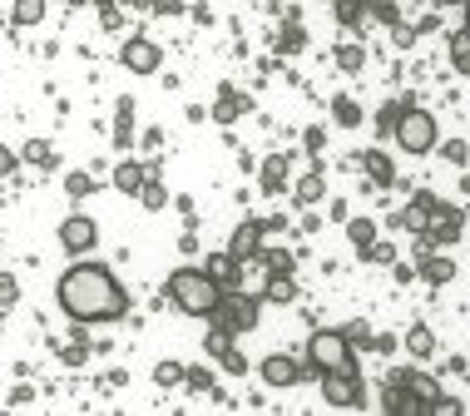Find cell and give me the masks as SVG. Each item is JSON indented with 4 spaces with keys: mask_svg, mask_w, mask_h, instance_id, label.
Masks as SVG:
<instances>
[{
    "mask_svg": "<svg viewBox=\"0 0 470 416\" xmlns=\"http://www.w3.org/2000/svg\"><path fill=\"white\" fill-rule=\"evenodd\" d=\"M466 30H470V0H466Z\"/></svg>",
    "mask_w": 470,
    "mask_h": 416,
    "instance_id": "obj_39",
    "label": "cell"
},
{
    "mask_svg": "<svg viewBox=\"0 0 470 416\" xmlns=\"http://www.w3.org/2000/svg\"><path fill=\"white\" fill-rule=\"evenodd\" d=\"M119 60H124V70H134V75H154V70H159V45L134 35V40H124Z\"/></svg>",
    "mask_w": 470,
    "mask_h": 416,
    "instance_id": "obj_9",
    "label": "cell"
},
{
    "mask_svg": "<svg viewBox=\"0 0 470 416\" xmlns=\"http://www.w3.org/2000/svg\"><path fill=\"white\" fill-rule=\"evenodd\" d=\"M257 258L267 263V273H292V253H282V248L278 253H257Z\"/></svg>",
    "mask_w": 470,
    "mask_h": 416,
    "instance_id": "obj_28",
    "label": "cell"
},
{
    "mask_svg": "<svg viewBox=\"0 0 470 416\" xmlns=\"http://www.w3.org/2000/svg\"><path fill=\"white\" fill-rule=\"evenodd\" d=\"M421 277H426V283H450L456 263H450V258H421Z\"/></svg>",
    "mask_w": 470,
    "mask_h": 416,
    "instance_id": "obj_17",
    "label": "cell"
},
{
    "mask_svg": "<svg viewBox=\"0 0 470 416\" xmlns=\"http://www.w3.org/2000/svg\"><path fill=\"white\" fill-rule=\"evenodd\" d=\"M396 144L407 154H431L441 144V129H436V115H426L421 105H407L401 109V119H396Z\"/></svg>",
    "mask_w": 470,
    "mask_h": 416,
    "instance_id": "obj_4",
    "label": "cell"
},
{
    "mask_svg": "<svg viewBox=\"0 0 470 416\" xmlns=\"http://www.w3.org/2000/svg\"><path fill=\"white\" fill-rule=\"evenodd\" d=\"M407 352L411 357H431V352H436V332H431L426 322H416V327L407 332Z\"/></svg>",
    "mask_w": 470,
    "mask_h": 416,
    "instance_id": "obj_16",
    "label": "cell"
},
{
    "mask_svg": "<svg viewBox=\"0 0 470 416\" xmlns=\"http://www.w3.org/2000/svg\"><path fill=\"white\" fill-rule=\"evenodd\" d=\"M11 21H15V25H40V21H45V0H15Z\"/></svg>",
    "mask_w": 470,
    "mask_h": 416,
    "instance_id": "obj_19",
    "label": "cell"
},
{
    "mask_svg": "<svg viewBox=\"0 0 470 416\" xmlns=\"http://www.w3.org/2000/svg\"><path fill=\"white\" fill-rule=\"evenodd\" d=\"M322 193H327V183H322V174H307V179L298 183V203H317Z\"/></svg>",
    "mask_w": 470,
    "mask_h": 416,
    "instance_id": "obj_23",
    "label": "cell"
},
{
    "mask_svg": "<svg viewBox=\"0 0 470 416\" xmlns=\"http://www.w3.org/2000/svg\"><path fill=\"white\" fill-rule=\"evenodd\" d=\"M154 377H159V386H173V382H183V367L179 362H159V372Z\"/></svg>",
    "mask_w": 470,
    "mask_h": 416,
    "instance_id": "obj_32",
    "label": "cell"
},
{
    "mask_svg": "<svg viewBox=\"0 0 470 416\" xmlns=\"http://www.w3.org/2000/svg\"><path fill=\"white\" fill-rule=\"evenodd\" d=\"M15 164H21V154L0 144V179H11V174H15Z\"/></svg>",
    "mask_w": 470,
    "mask_h": 416,
    "instance_id": "obj_34",
    "label": "cell"
},
{
    "mask_svg": "<svg viewBox=\"0 0 470 416\" xmlns=\"http://www.w3.org/2000/svg\"><path fill=\"white\" fill-rule=\"evenodd\" d=\"M322 396L332 406H362L366 392H362V377L357 367H342V372H322Z\"/></svg>",
    "mask_w": 470,
    "mask_h": 416,
    "instance_id": "obj_6",
    "label": "cell"
},
{
    "mask_svg": "<svg viewBox=\"0 0 470 416\" xmlns=\"http://www.w3.org/2000/svg\"><path fill=\"white\" fill-rule=\"evenodd\" d=\"M243 109H248V99H238L233 89H223V99H218V109H214V115L223 119V124H233V119L243 115Z\"/></svg>",
    "mask_w": 470,
    "mask_h": 416,
    "instance_id": "obj_22",
    "label": "cell"
},
{
    "mask_svg": "<svg viewBox=\"0 0 470 416\" xmlns=\"http://www.w3.org/2000/svg\"><path fill=\"white\" fill-rule=\"evenodd\" d=\"M214 322L223 332H248L257 322V298H248V293H223L214 308Z\"/></svg>",
    "mask_w": 470,
    "mask_h": 416,
    "instance_id": "obj_5",
    "label": "cell"
},
{
    "mask_svg": "<svg viewBox=\"0 0 470 416\" xmlns=\"http://www.w3.org/2000/svg\"><path fill=\"white\" fill-rule=\"evenodd\" d=\"M366 169H372L376 183H391V159L386 154H366Z\"/></svg>",
    "mask_w": 470,
    "mask_h": 416,
    "instance_id": "obj_27",
    "label": "cell"
},
{
    "mask_svg": "<svg viewBox=\"0 0 470 416\" xmlns=\"http://www.w3.org/2000/svg\"><path fill=\"white\" fill-rule=\"evenodd\" d=\"M347 337H352L357 347H362V342H372V332H366V322H352V327H347Z\"/></svg>",
    "mask_w": 470,
    "mask_h": 416,
    "instance_id": "obj_37",
    "label": "cell"
},
{
    "mask_svg": "<svg viewBox=\"0 0 470 416\" xmlns=\"http://www.w3.org/2000/svg\"><path fill=\"white\" fill-rule=\"evenodd\" d=\"M164 293H169V302L179 312H189V318H214L218 298H223V288H218L204 267H173Z\"/></svg>",
    "mask_w": 470,
    "mask_h": 416,
    "instance_id": "obj_2",
    "label": "cell"
},
{
    "mask_svg": "<svg viewBox=\"0 0 470 416\" xmlns=\"http://www.w3.org/2000/svg\"><path fill=\"white\" fill-rule=\"evenodd\" d=\"M64 189L75 193V199H85V193H89V189H95V183H89V179H85V174H70V179H64Z\"/></svg>",
    "mask_w": 470,
    "mask_h": 416,
    "instance_id": "obj_35",
    "label": "cell"
},
{
    "mask_svg": "<svg viewBox=\"0 0 470 416\" xmlns=\"http://www.w3.org/2000/svg\"><path fill=\"white\" fill-rule=\"evenodd\" d=\"M60 243H64V253L85 258L89 248L99 243V228H95V218H85V214H70V218L60 224Z\"/></svg>",
    "mask_w": 470,
    "mask_h": 416,
    "instance_id": "obj_8",
    "label": "cell"
},
{
    "mask_svg": "<svg viewBox=\"0 0 470 416\" xmlns=\"http://www.w3.org/2000/svg\"><path fill=\"white\" fill-rule=\"evenodd\" d=\"M139 199H144V203H149V208H164V199H169V193H164V183H149V179H144Z\"/></svg>",
    "mask_w": 470,
    "mask_h": 416,
    "instance_id": "obj_31",
    "label": "cell"
},
{
    "mask_svg": "<svg viewBox=\"0 0 470 416\" xmlns=\"http://www.w3.org/2000/svg\"><path fill=\"white\" fill-rule=\"evenodd\" d=\"M21 302V283L11 273H0V308H15Z\"/></svg>",
    "mask_w": 470,
    "mask_h": 416,
    "instance_id": "obj_26",
    "label": "cell"
},
{
    "mask_svg": "<svg viewBox=\"0 0 470 416\" xmlns=\"http://www.w3.org/2000/svg\"><path fill=\"white\" fill-rule=\"evenodd\" d=\"M25 159H30V164H50V149H45L40 139H35L30 149H25Z\"/></svg>",
    "mask_w": 470,
    "mask_h": 416,
    "instance_id": "obj_36",
    "label": "cell"
},
{
    "mask_svg": "<svg viewBox=\"0 0 470 416\" xmlns=\"http://www.w3.org/2000/svg\"><path fill=\"white\" fill-rule=\"evenodd\" d=\"M450 64H456L460 75H470V30L450 35Z\"/></svg>",
    "mask_w": 470,
    "mask_h": 416,
    "instance_id": "obj_18",
    "label": "cell"
},
{
    "mask_svg": "<svg viewBox=\"0 0 470 416\" xmlns=\"http://www.w3.org/2000/svg\"><path fill=\"white\" fill-rule=\"evenodd\" d=\"M362 60H366L362 45H342V50H337V64H342L347 75H352V70H362Z\"/></svg>",
    "mask_w": 470,
    "mask_h": 416,
    "instance_id": "obj_25",
    "label": "cell"
},
{
    "mask_svg": "<svg viewBox=\"0 0 470 416\" xmlns=\"http://www.w3.org/2000/svg\"><path fill=\"white\" fill-rule=\"evenodd\" d=\"M144 179H149V169H144V164H134V159L114 169V189H119V193H139Z\"/></svg>",
    "mask_w": 470,
    "mask_h": 416,
    "instance_id": "obj_12",
    "label": "cell"
},
{
    "mask_svg": "<svg viewBox=\"0 0 470 416\" xmlns=\"http://www.w3.org/2000/svg\"><path fill=\"white\" fill-rule=\"evenodd\" d=\"M436 214H441V224H431V238H436V243H456L460 238V214L456 208H441V203H436Z\"/></svg>",
    "mask_w": 470,
    "mask_h": 416,
    "instance_id": "obj_13",
    "label": "cell"
},
{
    "mask_svg": "<svg viewBox=\"0 0 470 416\" xmlns=\"http://www.w3.org/2000/svg\"><path fill=\"white\" fill-rule=\"evenodd\" d=\"M218 357H223V372H238V377H243V372H248L243 352H233V347H228V352H218Z\"/></svg>",
    "mask_w": 470,
    "mask_h": 416,
    "instance_id": "obj_33",
    "label": "cell"
},
{
    "mask_svg": "<svg viewBox=\"0 0 470 416\" xmlns=\"http://www.w3.org/2000/svg\"><path fill=\"white\" fill-rule=\"evenodd\" d=\"M257 377H263L267 386H298V382H307V377H317V372H312V367H302L298 357H282V352H273V357H263Z\"/></svg>",
    "mask_w": 470,
    "mask_h": 416,
    "instance_id": "obj_7",
    "label": "cell"
},
{
    "mask_svg": "<svg viewBox=\"0 0 470 416\" xmlns=\"http://www.w3.org/2000/svg\"><path fill=\"white\" fill-rule=\"evenodd\" d=\"M204 273L214 277L218 288H228V283H238V277H243V263H238L233 253H214V258L204 263Z\"/></svg>",
    "mask_w": 470,
    "mask_h": 416,
    "instance_id": "obj_11",
    "label": "cell"
},
{
    "mask_svg": "<svg viewBox=\"0 0 470 416\" xmlns=\"http://www.w3.org/2000/svg\"><path fill=\"white\" fill-rule=\"evenodd\" d=\"M228 253H233L238 263H253V258L263 253V224H257V218H243V224L233 228V238H228Z\"/></svg>",
    "mask_w": 470,
    "mask_h": 416,
    "instance_id": "obj_10",
    "label": "cell"
},
{
    "mask_svg": "<svg viewBox=\"0 0 470 416\" xmlns=\"http://www.w3.org/2000/svg\"><path fill=\"white\" fill-rule=\"evenodd\" d=\"M446 159L450 164H466V144H446Z\"/></svg>",
    "mask_w": 470,
    "mask_h": 416,
    "instance_id": "obj_38",
    "label": "cell"
},
{
    "mask_svg": "<svg viewBox=\"0 0 470 416\" xmlns=\"http://www.w3.org/2000/svg\"><path fill=\"white\" fill-rule=\"evenodd\" d=\"M263 298H267V302H292V298H298V283H292V273H273V277H267Z\"/></svg>",
    "mask_w": 470,
    "mask_h": 416,
    "instance_id": "obj_14",
    "label": "cell"
},
{
    "mask_svg": "<svg viewBox=\"0 0 470 416\" xmlns=\"http://www.w3.org/2000/svg\"><path fill=\"white\" fill-rule=\"evenodd\" d=\"M307 367L312 372H342V367H352V337H347L342 327H317L307 337Z\"/></svg>",
    "mask_w": 470,
    "mask_h": 416,
    "instance_id": "obj_3",
    "label": "cell"
},
{
    "mask_svg": "<svg viewBox=\"0 0 470 416\" xmlns=\"http://www.w3.org/2000/svg\"><path fill=\"white\" fill-rule=\"evenodd\" d=\"M282 179H288V159H267V164H263V189L278 193Z\"/></svg>",
    "mask_w": 470,
    "mask_h": 416,
    "instance_id": "obj_21",
    "label": "cell"
},
{
    "mask_svg": "<svg viewBox=\"0 0 470 416\" xmlns=\"http://www.w3.org/2000/svg\"><path fill=\"white\" fill-rule=\"evenodd\" d=\"M347 238H352V243L366 253V248L376 243V224H372V218H352V224H347Z\"/></svg>",
    "mask_w": 470,
    "mask_h": 416,
    "instance_id": "obj_20",
    "label": "cell"
},
{
    "mask_svg": "<svg viewBox=\"0 0 470 416\" xmlns=\"http://www.w3.org/2000/svg\"><path fill=\"white\" fill-rule=\"evenodd\" d=\"M332 115H337V124H347V129H352L357 119H362V109H357L347 95H337V99H332Z\"/></svg>",
    "mask_w": 470,
    "mask_h": 416,
    "instance_id": "obj_24",
    "label": "cell"
},
{
    "mask_svg": "<svg viewBox=\"0 0 470 416\" xmlns=\"http://www.w3.org/2000/svg\"><path fill=\"white\" fill-rule=\"evenodd\" d=\"M401 109H407V99H401V105H396V99H391V105L382 109V119H376V124H382V134H391V129H396V119H401Z\"/></svg>",
    "mask_w": 470,
    "mask_h": 416,
    "instance_id": "obj_30",
    "label": "cell"
},
{
    "mask_svg": "<svg viewBox=\"0 0 470 416\" xmlns=\"http://www.w3.org/2000/svg\"><path fill=\"white\" fill-rule=\"evenodd\" d=\"M60 312L75 327H99V322H119L129 312V293L105 263H70L55 283Z\"/></svg>",
    "mask_w": 470,
    "mask_h": 416,
    "instance_id": "obj_1",
    "label": "cell"
},
{
    "mask_svg": "<svg viewBox=\"0 0 470 416\" xmlns=\"http://www.w3.org/2000/svg\"><path fill=\"white\" fill-rule=\"evenodd\" d=\"M183 377H189V386H193V392H208V386H214V372H208V367H189Z\"/></svg>",
    "mask_w": 470,
    "mask_h": 416,
    "instance_id": "obj_29",
    "label": "cell"
},
{
    "mask_svg": "<svg viewBox=\"0 0 470 416\" xmlns=\"http://www.w3.org/2000/svg\"><path fill=\"white\" fill-rule=\"evenodd\" d=\"M431 214H436V199H431V193H421V199L411 203L407 214H401V224H407V228H416V233H421V228L431 224Z\"/></svg>",
    "mask_w": 470,
    "mask_h": 416,
    "instance_id": "obj_15",
    "label": "cell"
}]
</instances>
